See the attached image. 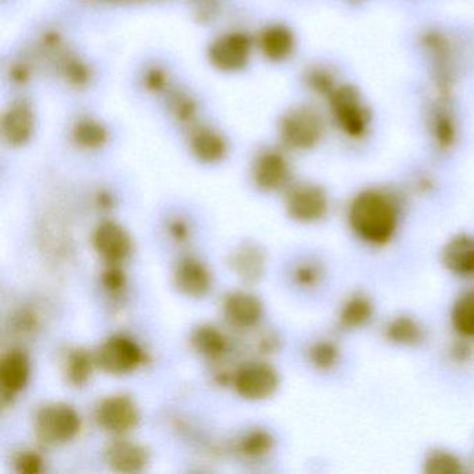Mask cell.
I'll use <instances>...</instances> for the list:
<instances>
[{
	"instance_id": "obj_1",
	"label": "cell",
	"mask_w": 474,
	"mask_h": 474,
	"mask_svg": "<svg viewBox=\"0 0 474 474\" xmlns=\"http://www.w3.org/2000/svg\"><path fill=\"white\" fill-rule=\"evenodd\" d=\"M348 221L354 233L373 245L387 244L398 223V212L391 198L380 191H365L349 206Z\"/></svg>"
},
{
	"instance_id": "obj_2",
	"label": "cell",
	"mask_w": 474,
	"mask_h": 474,
	"mask_svg": "<svg viewBox=\"0 0 474 474\" xmlns=\"http://www.w3.org/2000/svg\"><path fill=\"white\" fill-rule=\"evenodd\" d=\"M81 419L73 406L67 404H51L43 406L33 422L38 440L46 445L69 442L79 434Z\"/></svg>"
},
{
	"instance_id": "obj_3",
	"label": "cell",
	"mask_w": 474,
	"mask_h": 474,
	"mask_svg": "<svg viewBox=\"0 0 474 474\" xmlns=\"http://www.w3.org/2000/svg\"><path fill=\"white\" fill-rule=\"evenodd\" d=\"M95 365L109 375L121 376L134 372L143 365L144 350L134 339L125 336L110 337L98 348Z\"/></svg>"
},
{
	"instance_id": "obj_4",
	"label": "cell",
	"mask_w": 474,
	"mask_h": 474,
	"mask_svg": "<svg viewBox=\"0 0 474 474\" xmlns=\"http://www.w3.org/2000/svg\"><path fill=\"white\" fill-rule=\"evenodd\" d=\"M281 138L293 149H309L319 143L321 120L318 113L309 107H296L283 117Z\"/></svg>"
},
{
	"instance_id": "obj_5",
	"label": "cell",
	"mask_w": 474,
	"mask_h": 474,
	"mask_svg": "<svg viewBox=\"0 0 474 474\" xmlns=\"http://www.w3.org/2000/svg\"><path fill=\"white\" fill-rule=\"evenodd\" d=\"M280 378L272 366L251 363L234 372L233 386L237 394L249 401L270 398L277 391Z\"/></svg>"
},
{
	"instance_id": "obj_6",
	"label": "cell",
	"mask_w": 474,
	"mask_h": 474,
	"mask_svg": "<svg viewBox=\"0 0 474 474\" xmlns=\"http://www.w3.org/2000/svg\"><path fill=\"white\" fill-rule=\"evenodd\" d=\"M95 420L105 432L121 435L135 429L139 412L130 396L113 395L100 401L95 411Z\"/></svg>"
},
{
	"instance_id": "obj_7",
	"label": "cell",
	"mask_w": 474,
	"mask_h": 474,
	"mask_svg": "<svg viewBox=\"0 0 474 474\" xmlns=\"http://www.w3.org/2000/svg\"><path fill=\"white\" fill-rule=\"evenodd\" d=\"M285 206L288 215L293 220L314 223L327 215L329 200L326 192L318 185L300 184L290 191Z\"/></svg>"
},
{
	"instance_id": "obj_8",
	"label": "cell",
	"mask_w": 474,
	"mask_h": 474,
	"mask_svg": "<svg viewBox=\"0 0 474 474\" xmlns=\"http://www.w3.org/2000/svg\"><path fill=\"white\" fill-rule=\"evenodd\" d=\"M252 42L246 33H224L209 48V59L221 71L244 69L251 58Z\"/></svg>"
},
{
	"instance_id": "obj_9",
	"label": "cell",
	"mask_w": 474,
	"mask_h": 474,
	"mask_svg": "<svg viewBox=\"0 0 474 474\" xmlns=\"http://www.w3.org/2000/svg\"><path fill=\"white\" fill-rule=\"evenodd\" d=\"M92 244L98 254L109 265H118L123 262L133 249V241L127 231L115 223V221H103L95 228L92 236Z\"/></svg>"
},
{
	"instance_id": "obj_10",
	"label": "cell",
	"mask_w": 474,
	"mask_h": 474,
	"mask_svg": "<svg viewBox=\"0 0 474 474\" xmlns=\"http://www.w3.org/2000/svg\"><path fill=\"white\" fill-rule=\"evenodd\" d=\"M227 265L244 284H257L266 269V256L255 242H242L227 256Z\"/></svg>"
},
{
	"instance_id": "obj_11",
	"label": "cell",
	"mask_w": 474,
	"mask_h": 474,
	"mask_svg": "<svg viewBox=\"0 0 474 474\" xmlns=\"http://www.w3.org/2000/svg\"><path fill=\"white\" fill-rule=\"evenodd\" d=\"M175 288L190 298H202L212 288V275L208 267L195 257L180 260L172 274Z\"/></svg>"
},
{
	"instance_id": "obj_12",
	"label": "cell",
	"mask_w": 474,
	"mask_h": 474,
	"mask_svg": "<svg viewBox=\"0 0 474 474\" xmlns=\"http://www.w3.org/2000/svg\"><path fill=\"white\" fill-rule=\"evenodd\" d=\"M105 462L118 473H136L149 463V451L144 445L117 440L105 450Z\"/></svg>"
},
{
	"instance_id": "obj_13",
	"label": "cell",
	"mask_w": 474,
	"mask_h": 474,
	"mask_svg": "<svg viewBox=\"0 0 474 474\" xmlns=\"http://www.w3.org/2000/svg\"><path fill=\"white\" fill-rule=\"evenodd\" d=\"M254 181L263 191H275L283 187L290 177V166L287 159L275 151L260 153L255 161Z\"/></svg>"
},
{
	"instance_id": "obj_14",
	"label": "cell",
	"mask_w": 474,
	"mask_h": 474,
	"mask_svg": "<svg viewBox=\"0 0 474 474\" xmlns=\"http://www.w3.org/2000/svg\"><path fill=\"white\" fill-rule=\"evenodd\" d=\"M30 377V362L22 349H12L0 362V386L4 394V404L12 401L15 394L27 386Z\"/></svg>"
},
{
	"instance_id": "obj_15",
	"label": "cell",
	"mask_w": 474,
	"mask_h": 474,
	"mask_svg": "<svg viewBox=\"0 0 474 474\" xmlns=\"http://www.w3.org/2000/svg\"><path fill=\"white\" fill-rule=\"evenodd\" d=\"M224 318L237 329H251L262 318V302L256 296L248 293H233L227 296L223 303Z\"/></svg>"
},
{
	"instance_id": "obj_16",
	"label": "cell",
	"mask_w": 474,
	"mask_h": 474,
	"mask_svg": "<svg viewBox=\"0 0 474 474\" xmlns=\"http://www.w3.org/2000/svg\"><path fill=\"white\" fill-rule=\"evenodd\" d=\"M33 112L30 105L24 100L13 102L4 115L2 121V134L9 145H24L33 135Z\"/></svg>"
},
{
	"instance_id": "obj_17",
	"label": "cell",
	"mask_w": 474,
	"mask_h": 474,
	"mask_svg": "<svg viewBox=\"0 0 474 474\" xmlns=\"http://www.w3.org/2000/svg\"><path fill=\"white\" fill-rule=\"evenodd\" d=\"M441 262L453 274L474 275V237L460 234L451 238L442 248Z\"/></svg>"
},
{
	"instance_id": "obj_18",
	"label": "cell",
	"mask_w": 474,
	"mask_h": 474,
	"mask_svg": "<svg viewBox=\"0 0 474 474\" xmlns=\"http://www.w3.org/2000/svg\"><path fill=\"white\" fill-rule=\"evenodd\" d=\"M332 107L336 112L337 120L348 134L360 135L365 130L366 113L360 107L358 95L350 89L339 91L332 99Z\"/></svg>"
},
{
	"instance_id": "obj_19",
	"label": "cell",
	"mask_w": 474,
	"mask_h": 474,
	"mask_svg": "<svg viewBox=\"0 0 474 474\" xmlns=\"http://www.w3.org/2000/svg\"><path fill=\"white\" fill-rule=\"evenodd\" d=\"M190 148L203 163H218L227 153V144L220 134L209 127H197L190 135Z\"/></svg>"
},
{
	"instance_id": "obj_20",
	"label": "cell",
	"mask_w": 474,
	"mask_h": 474,
	"mask_svg": "<svg viewBox=\"0 0 474 474\" xmlns=\"http://www.w3.org/2000/svg\"><path fill=\"white\" fill-rule=\"evenodd\" d=\"M259 45L270 60H284L293 49V33L284 25H270L260 33Z\"/></svg>"
},
{
	"instance_id": "obj_21",
	"label": "cell",
	"mask_w": 474,
	"mask_h": 474,
	"mask_svg": "<svg viewBox=\"0 0 474 474\" xmlns=\"http://www.w3.org/2000/svg\"><path fill=\"white\" fill-rule=\"evenodd\" d=\"M191 345L202 357L218 359L227 350V339L220 330L203 324L191 334Z\"/></svg>"
},
{
	"instance_id": "obj_22",
	"label": "cell",
	"mask_w": 474,
	"mask_h": 474,
	"mask_svg": "<svg viewBox=\"0 0 474 474\" xmlns=\"http://www.w3.org/2000/svg\"><path fill=\"white\" fill-rule=\"evenodd\" d=\"M95 358L85 349L70 350L64 362V376L74 387H82L91 378Z\"/></svg>"
},
{
	"instance_id": "obj_23",
	"label": "cell",
	"mask_w": 474,
	"mask_h": 474,
	"mask_svg": "<svg viewBox=\"0 0 474 474\" xmlns=\"http://www.w3.org/2000/svg\"><path fill=\"white\" fill-rule=\"evenodd\" d=\"M386 337L393 344L412 347L423 339V329L414 319L409 316H398L386 327Z\"/></svg>"
},
{
	"instance_id": "obj_24",
	"label": "cell",
	"mask_w": 474,
	"mask_h": 474,
	"mask_svg": "<svg viewBox=\"0 0 474 474\" xmlns=\"http://www.w3.org/2000/svg\"><path fill=\"white\" fill-rule=\"evenodd\" d=\"M74 143L85 149H97L107 141V130L100 121L91 117H82L71 130Z\"/></svg>"
},
{
	"instance_id": "obj_25",
	"label": "cell",
	"mask_w": 474,
	"mask_h": 474,
	"mask_svg": "<svg viewBox=\"0 0 474 474\" xmlns=\"http://www.w3.org/2000/svg\"><path fill=\"white\" fill-rule=\"evenodd\" d=\"M373 311L375 308L367 296H350L349 300L342 305L341 311H339V321L345 329H358L370 321Z\"/></svg>"
},
{
	"instance_id": "obj_26",
	"label": "cell",
	"mask_w": 474,
	"mask_h": 474,
	"mask_svg": "<svg viewBox=\"0 0 474 474\" xmlns=\"http://www.w3.org/2000/svg\"><path fill=\"white\" fill-rule=\"evenodd\" d=\"M451 318L456 331L465 337H474V291L456 301Z\"/></svg>"
},
{
	"instance_id": "obj_27",
	"label": "cell",
	"mask_w": 474,
	"mask_h": 474,
	"mask_svg": "<svg viewBox=\"0 0 474 474\" xmlns=\"http://www.w3.org/2000/svg\"><path fill=\"white\" fill-rule=\"evenodd\" d=\"M274 447V438L265 430H254L242 438L239 442V451L248 458H260L267 455Z\"/></svg>"
},
{
	"instance_id": "obj_28",
	"label": "cell",
	"mask_w": 474,
	"mask_h": 474,
	"mask_svg": "<svg viewBox=\"0 0 474 474\" xmlns=\"http://www.w3.org/2000/svg\"><path fill=\"white\" fill-rule=\"evenodd\" d=\"M462 470L460 460L448 451H432L424 460V471L430 474H453Z\"/></svg>"
},
{
	"instance_id": "obj_29",
	"label": "cell",
	"mask_w": 474,
	"mask_h": 474,
	"mask_svg": "<svg viewBox=\"0 0 474 474\" xmlns=\"http://www.w3.org/2000/svg\"><path fill=\"white\" fill-rule=\"evenodd\" d=\"M339 359V349L334 342L319 341L314 342L309 349V360L314 367L321 370H329L336 366Z\"/></svg>"
},
{
	"instance_id": "obj_30",
	"label": "cell",
	"mask_w": 474,
	"mask_h": 474,
	"mask_svg": "<svg viewBox=\"0 0 474 474\" xmlns=\"http://www.w3.org/2000/svg\"><path fill=\"white\" fill-rule=\"evenodd\" d=\"M60 70L64 79L76 87L87 84L89 79V70L76 56L67 55L66 58L61 59Z\"/></svg>"
},
{
	"instance_id": "obj_31",
	"label": "cell",
	"mask_w": 474,
	"mask_h": 474,
	"mask_svg": "<svg viewBox=\"0 0 474 474\" xmlns=\"http://www.w3.org/2000/svg\"><path fill=\"white\" fill-rule=\"evenodd\" d=\"M170 110L177 117V120L181 121V123H188L194 118L197 107H195L194 100L191 99L187 94L175 92L170 98Z\"/></svg>"
},
{
	"instance_id": "obj_32",
	"label": "cell",
	"mask_w": 474,
	"mask_h": 474,
	"mask_svg": "<svg viewBox=\"0 0 474 474\" xmlns=\"http://www.w3.org/2000/svg\"><path fill=\"white\" fill-rule=\"evenodd\" d=\"M321 274H323V273H321L319 265L305 262L296 267L295 272H293V280H295L296 284L301 285V287L311 288L319 284Z\"/></svg>"
},
{
	"instance_id": "obj_33",
	"label": "cell",
	"mask_w": 474,
	"mask_h": 474,
	"mask_svg": "<svg viewBox=\"0 0 474 474\" xmlns=\"http://www.w3.org/2000/svg\"><path fill=\"white\" fill-rule=\"evenodd\" d=\"M42 456L35 451H23L14 460V469L20 474H37L42 469Z\"/></svg>"
},
{
	"instance_id": "obj_34",
	"label": "cell",
	"mask_w": 474,
	"mask_h": 474,
	"mask_svg": "<svg viewBox=\"0 0 474 474\" xmlns=\"http://www.w3.org/2000/svg\"><path fill=\"white\" fill-rule=\"evenodd\" d=\"M100 281L109 293H120L125 285V274L118 265H109V267L102 273Z\"/></svg>"
},
{
	"instance_id": "obj_35",
	"label": "cell",
	"mask_w": 474,
	"mask_h": 474,
	"mask_svg": "<svg viewBox=\"0 0 474 474\" xmlns=\"http://www.w3.org/2000/svg\"><path fill=\"white\" fill-rule=\"evenodd\" d=\"M13 321H14V329L17 331L30 332L37 327V318L30 311H19Z\"/></svg>"
},
{
	"instance_id": "obj_36",
	"label": "cell",
	"mask_w": 474,
	"mask_h": 474,
	"mask_svg": "<svg viewBox=\"0 0 474 474\" xmlns=\"http://www.w3.org/2000/svg\"><path fill=\"white\" fill-rule=\"evenodd\" d=\"M166 74L161 69L149 70L145 76V85L151 91H162L166 87Z\"/></svg>"
},
{
	"instance_id": "obj_37",
	"label": "cell",
	"mask_w": 474,
	"mask_h": 474,
	"mask_svg": "<svg viewBox=\"0 0 474 474\" xmlns=\"http://www.w3.org/2000/svg\"><path fill=\"white\" fill-rule=\"evenodd\" d=\"M169 233L177 242H185L190 237V227L181 218H175L169 223Z\"/></svg>"
},
{
	"instance_id": "obj_38",
	"label": "cell",
	"mask_w": 474,
	"mask_h": 474,
	"mask_svg": "<svg viewBox=\"0 0 474 474\" xmlns=\"http://www.w3.org/2000/svg\"><path fill=\"white\" fill-rule=\"evenodd\" d=\"M195 13L200 19H210L216 12V0H192Z\"/></svg>"
},
{
	"instance_id": "obj_39",
	"label": "cell",
	"mask_w": 474,
	"mask_h": 474,
	"mask_svg": "<svg viewBox=\"0 0 474 474\" xmlns=\"http://www.w3.org/2000/svg\"><path fill=\"white\" fill-rule=\"evenodd\" d=\"M277 348L278 337L272 334V332L262 336V339L257 342V349H259L262 354H273Z\"/></svg>"
},
{
	"instance_id": "obj_40",
	"label": "cell",
	"mask_w": 474,
	"mask_h": 474,
	"mask_svg": "<svg viewBox=\"0 0 474 474\" xmlns=\"http://www.w3.org/2000/svg\"><path fill=\"white\" fill-rule=\"evenodd\" d=\"M453 357L458 358V359L463 362V360L470 357V349H469L468 345H456V347L453 348Z\"/></svg>"
},
{
	"instance_id": "obj_41",
	"label": "cell",
	"mask_w": 474,
	"mask_h": 474,
	"mask_svg": "<svg viewBox=\"0 0 474 474\" xmlns=\"http://www.w3.org/2000/svg\"><path fill=\"white\" fill-rule=\"evenodd\" d=\"M98 205L100 206L102 209H109L113 206V200L112 197H110L109 194H105V192H100L99 195H98Z\"/></svg>"
},
{
	"instance_id": "obj_42",
	"label": "cell",
	"mask_w": 474,
	"mask_h": 474,
	"mask_svg": "<svg viewBox=\"0 0 474 474\" xmlns=\"http://www.w3.org/2000/svg\"><path fill=\"white\" fill-rule=\"evenodd\" d=\"M98 2H105V4H144V2H151V0H98Z\"/></svg>"
}]
</instances>
